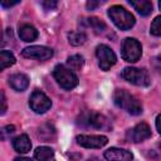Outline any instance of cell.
<instances>
[{"instance_id":"cell-8","label":"cell","mask_w":161,"mask_h":161,"mask_svg":"<svg viewBox=\"0 0 161 161\" xmlns=\"http://www.w3.org/2000/svg\"><path fill=\"white\" fill-rule=\"evenodd\" d=\"M29 106L35 113H45L52 107V101L42 91H34L29 98Z\"/></svg>"},{"instance_id":"cell-4","label":"cell","mask_w":161,"mask_h":161,"mask_svg":"<svg viewBox=\"0 0 161 161\" xmlns=\"http://www.w3.org/2000/svg\"><path fill=\"white\" fill-rule=\"evenodd\" d=\"M142 55V45L135 38H126L121 45V57L128 63H136Z\"/></svg>"},{"instance_id":"cell-15","label":"cell","mask_w":161,"mask_h":161,"mask_svg":"<svg viewBox=\"0 0 161 161\" xmlns=\"http://www.w3.org/2000/svg\"><path fill=\"white\" fill-rule=\"evenodd\" d=\"M38 35H39L38 30L30 24H23L19 26V36L23 42H26V43L34 42L38 38Z\"/></svg>"},{"instance_id":"cell-6","label":"cell","mask_w":161,"mask_h":161,"mask_svg":"<svg viewBox=\"0 0 161 161\" xmlns=\"http://www.w3.org/2000/svg\"><path fill=\"white\" fill-rule=\"evenodd\" d=\"M96 55L98 58V65L102 70H108L117 62V57L114 52L106 44H99L96 48Z\"/></svg>"},{"instance_id":"cell-27","label":"cell","mask_w":161,"mask_h":161,"mask_svg":"<svg viewBox=\"0 0 161 161\" xmlns=\"http://www.w3.org/2000/svg\"><path fill=\"white\" fill-rule=\"evenodd\" d=\"M101 3H98V1H88L87 3V8H88V10H93L96 6H98Z\"/></svg>"},{"instance_id":"cell-1","label":"cell","mask_w":161,"mask_h":161,"mask_svg":"<svg viewBox=\"0 0 161 161\" xmlns=\"http://www.w3.org/2000/svg\"><path fill=\"white\" fill-rule=\"evenodd\" d=\"M113 102L114 104L126 111L132 116H138L142 113V104L141 102L131 93L125 89H116L113 93Z\"/></svg>"},{"instance_id":"cell-17","label":"cell","mask_w":161,"mask_h":161,"mask_svg":"<svg viewBox=\"0 0 161 161\" xmlns=\"http://www.w3.org/2000/svg\"><path fill=\"white\" fill-rule=\"evenodd\" d=\"M34 157L38 161H54V151L48 146H40L34 151Z\"/></svg>"},{"instance_id":"cell-31","label":"cell","mask_w":161,"mask_h":161,"mask_svg":"<svg viewBox=\"0 0 161 161\" xmlns=\"http://www.w3.org/2000/svg\"><path fill=\"white\" fill-rule=\"evenodd\" d=\"M87 161H101L98 157H91V158H88Z\"/></svg>"},{"instance_id":"cell-29","label":"cell","mask_w":161,"mask_h":161,"mask_svg":"<svg viewBox=\"0 0 161 161\" xmlns=\"http://www.w3.org/2000/svg\"><path fill=\"white\" fill-rule=\"evenodd\" d=\"M18 1H14V3H10V1H1V6L3 8H10V6H14L16 5Z\"/></svg>"},{"instance_id":"cell-19","label":"cell","mask_w":161,"mask_h":161,"mask_svg":"<svg viewBox=\"0 0 161 161\" xmlns=\"http://www.w3.org/2000/svg\"><path fill=\"white\" fill-rule=\"evenodd\" d=\"M86 21H87V25H89V26L94 30L96 34H101V33H103L104 29H106V24H104L101 19H98V18H96V16H92V18L86 19Z\"/></svg>"},{"instance_id":"cell-7","label":"cell","mask_w":161,"mask_h":161,"mask_svg":"<svg viewBox=\"0 0 161 161\" xmlns=\"http://www.w3.org/2000/svg\"><path fill=\"white\" fill-rule=\"evenodd\" d=\"M80 119H82L80 123L86 125L88 127H93V128H98V130H104V128L108 130L111 127L109 119L104 114L94 112V111H89V112L82 114Z\"/></svg>"},{"instance_id":"cell-5","label":"cell","mask_w":161,"mask_h":161,"mask_svg":"<svg viewBox=\"0 0 161 161\" xmlns=\"http://www.w3.org/2000/svg\"><path fill=\"white\" fill-rule=\"evenodd\" d=\"M121 75H122L123 79H126L131 84H135V86H138V87H147L151 83L148 72L146 69H142V68L126 67L122 70Z\"/></svg>"},{"instance_id":"cell-23","label":"cell","mask_w":161,"mask_h":161,"mask_svg":"<svg viewBox=\"0 0 161 161\" xmlns=\"http://www.w3.org/2000/svg\"><path fill=\"white\" fill-rule=\"evenodd\" d=\"M44 133H47L45 140H52V138L54 137V135H55V130L53 128V126H50V125H45V126H43V127L39 128V136L42 137Z\"/></svg>"},{"instance_id":"cell-12","label":"cell","mask_w":161,"mask_h":161,"mask_svg":"<svg viewBox=\"0 0 161 161\" xmlns=\"http://www.w3.org/2000/svg\"><path fill=\"white\" fill-rule=\"evenodd\" d=\"M103 156L107 161H132L133 160V155L131 151L125 148H118V147H111L106 150Z\"/></svg>"},{"instance_id":"cell-32","label":"cell","mask_w":161,"mask_h":161,"mask_svg":"<svg viewBox=\"0 0 161 161\" xmlns=\"http://www.w3.org/2000/svg\"><path fill=\"white\" fill-rule=\"evenodd\" d=\"M158 8H160V9H161V1H160V3H158Z\"/></svg>"},{"instance_id":"cell-25","label":"cell","mask_w":161,"mask_h":161,"mask_svg":"<svg viewBox=\"0 0 161 161\" xmlns=\"http://www.w3.org/2000/svg\"><path fill=\"white\" fill-rule=\"evenodd\" d=\"M15 132V127L13 125H9V126H5L3 130H1V135L3 137H5V135H11Z\"/></svg>"},{"instance_id":"cell-18","label":"cell","mask_w":161,"mask_h":161,"mask_svg":"<svg viewBox=\"0 0 161 161\" xmlns=\"http://www.w3.org/2000/svg\"><path fill=\"white\" fill-rule=\"evenodd\" d=\"M16 59L14 57V54L9 50H1L0 53V69L4 70L8 67H11L13 64H15Z\"/></svg>"},{"instance_id":"cell-11","label":"cell","mask_w":161,"mask_h":161,"mask_svg":"<svg viewBox=\"0 0 161 161\" xmlns=\"http://www.w3.org/2000/svg\"><path fill=\"white\" fill-rule=\"evenodd\" d=\"M150 137H151V128L146 122L137 123L132 130H130L127 132V138L135 143L142 142Z\"/></svg>"},{"instance_id":"cell-33","label":"cell","mask_w":161,"mask_h":161,"mask_svg":"<svg viewBox=\"0 0 161 161\" xmlns=\"http://www.w3.org/2000/svg\"><path fill=\"white\" fill-rule=\"evenodd\" d=\"M158 146H160V148H161V143H160V145H158Z\"/></svg>"},{"instance_id":"cell-30","label":"cell","mask_w":161,"mask_h":161,"mask_svg":"<svg viewBox=\"0 0 161 161\" xmlns=\"http://www.w3.org/2000/svg\"><path fill=\"white\" fill-rule=\"evenodd\" d=\"M14 161H33V160L31 158H28V157H21L20 156V157H15Z\"/></svg>"},{"instance_id":"cell-9","label":"cell","mask_w":161,"mask_h":161,"mask_svg":"<svg viewBox=\"0 0 161 161\" xmlns=\"http://www.w3.org/2000/svg\"><path fill=\"white\" fill-rule=\"evenodd\" d=\"M75 141L86 148H101L108 143V138L103 135H79L75 137Z\"/></svg>"},{"instance_id":"cell-3","label":"cell","mask_w":161,"mask_h":161,"mask_svg":"<svg viewBox=\"0 0 161 161\" xmlns=\"http://www.w3.org/2000/svg\"><path fill=\"white\" fill-rule=\"evenodd\" d=\"M53 75L58 84L64 89H73L78 86V77L77 74L68 67L63 64H57L53 69Z\"/></svg>"},{"instance_id":"cell-22","label":"cell","mask_w":161,"mask_h":161,"mask_svg":"<svg viewBox=\"0 0 161 161\" xmlns=\"http://www.w3.org/2000/svg\"><path fill=\"white\" fill-rule=\"evenodd\" d=\"M150 33L155 36H161V15L156 16L150 26Z\"/></svg>"},{"instance_id":"cell-16","label":"cell","mask_w":161,"mask_h":161,"mask_svg":"<svg viewBox=\"0 0 161 161\" xmlns=\"http://www.w3.org/2000/svg\"><path fill=\"white\" fill-rule=\"evenodd\" d=\"M131 6L135 8V10L142 15V16H147L152 13V4L148 0H138V1H130Z\"/></svg>"},{"instance_id":"cell-28","label":"cell","mask_w":161,"mask_h":161,"mask_svg":"<svg viewBox=\"0 0 161 161\" xmlns=\"http://www.w3.org/2000/svg\"><path fill=\"white\" fill-rule=\"evenodd\" d=\"M156 128H157L158 133L161 135V113L157 114V117H156Z\"/></svg>"},{"instance_id":"cell-13","label":"cell","mask_w":161,"mask_h":161,"mask_svg":"<svg viewBox=\"0 0 161 161\" xmlns=\"http://www.w3.org/2000/svg\"><path fill=\"white\" fill-rule=\"evenodd\" d=\"M9 86L18 92H23L29 86V78L23 73H15L9 77Z\"/></svg>"},{"instance_id":"cell-20","label":"cell","mask_w":161,"mask_h":161,"mask_svg":"<svg viewBox=\"0 0 161 161\" xmlns=\"http://www.w3.org/2000/svg\"><path fill=\"white\" fill-rule=\"evenodd\" d=\"M68 39H69V44L78 47V45H82L86 43L87 36L83 31H72L68 34Z\"/></svg>"},{"instance_id":"cell-2","label":"cell","mask_w":161,"mask_h":161,"mask_svg":"<svg viewBox=\"0 0 161 161\" xmlns=\"http://www.w3.org/2000/svg\"><path fill=\"white\" fill-rule=\"evenodd\" d=\"M108 16L111 18V20L113 21V24L121 29V30H128L131 29L136 20H135V16L127 11L125 8L119 6V5H113L108 9Z\"/></svg>"},{"instance_id":"cell-21","label":"cell","mask_w":161,"mask_h":161,"mask_svg":"<svg viewBox=\"0 0 161 161\" xmlns=\"http://www.w3.org/2000/svg\"><path fill=\"white\" fill-rule=\"evenodd\" d=\"M68 67L72 69V70H78L80 69L83 65H84V58L79 54H75V55H72L68 58V62H67Z\"/></svg>"},{"instance_id":"cell-14","label":"cell","mask_w":161,"mask_h":161,"mask_svg":"<svg viewBox=\"0 0 161 161\" xmlns=\"http://www.w3.org/2000/svg\"><path fill=\"white\" fill-rule=\"evenodd\" d=\"M13 147H14V150L18 153H26V152H29L30 148H31V142H30L28 135L23 133V135L16 136L13 140Z\"/></svg>"},{"instance_id":"cell-26","label":"cell","mask_w":161,"mask_h":161,"mask_svg":"<svg viewBox=\"0 0 161 161\" xmlns=\"http://www.w3.org/2000/svg\"><path fill=\"white\" fill-rule=\"evenodd\" d=\"M1 104H3V107H1V114H4L5 111H6V99H5L4 92H1Z\"/></svg>"},{"instance_id":"cell-10","label":"cell","mask_w":161,"mask_h":161,"mask_svg":"<svg viewBox=\"0 0 161 161\" xmlns=\"http://www.w3.org/2000/svg\"><path fill=\"white\" fill-rule=\"evenodd\" d=\"M21 55L25 58L36 59V60H48L53 57V50L43 45H31V47L24 48L21 50Z\"/></svg>"},{"instance_id":"cell-24","label":"cell","mask_w":161,"mask_h":161,"mask_svg":"<svg viewBox=\"0 0 161 161\" xmlns=\"http://www.w3.org/2000/svg\"><path fill=\"white\" fill-rule=\"evenodd\" d=\"M42 4V6L45 9V10H53V9H55L57 8V5H58V3L57 1H42L40 3Z\"/></svg>"}]
</instances>
